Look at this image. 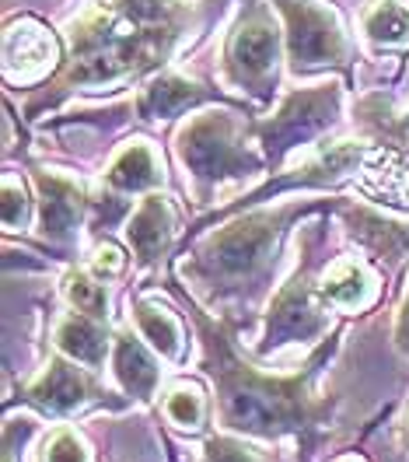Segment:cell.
<instances>
[{"instance_id":"6da1fadb","label":"cell","mask_w":409,"mask_h":462,"mask_svg":"<svg viewBox=\"0 0 409 462\" xmlns=\"http://www.w3.org/2000/svg\"><path fill=\"white\" fill-rule=\"evenodd\" d=\"M196 22L193 0H95L74 22L63 63L32 102V116L74 91L116 88L165 67Z\"/></svg>"},{"instance_id":"7a4b0ae2","label":"cell","mask_w":409,"mask_h":462,"mask_svg":"<svg viewBox=\"0 0 409 462\" xmlns=\"http://www.w3.org/2000/svg\"><path fill=\"white\" fill-rule=\"evenodd\" d=\"M189 312L196 319V329L204 340V372L214 378L221 420L234 431L256 434V438L297 434L304 445V456H312L329 420V400L315 396L312 382L329 361L332 344L315 350L304 372L297 375H263L259 368L241 361V354L234 350L232 322H210L200 309H189Z\"/></svg>"},{"instance_id":"3957f363","label":"cell","mask_w":409,"mask_h":462,"mask_svg":"<svg viewBox=\"0 0 409 462\" xmlns=\"http://www.w3.org/2000/svg\"><path fill=\"white\" fill-rule=\"evenodd\" d=\"M315 210V203H284V207H256L232 225L214 231L200 242V249L189 260V273L204 284L214 298L245 294L266 284L277 263L280 235L294 217Z\"/></svg>"},{"instance_id":"277c9868","label":"cell","mask_w":409,"mask_h":462,"mask_svg":"<svg viewBox=\"0 0 409 462\" xmlns=\"http://www.w3.org/2000/svg\"><path fill=\"white\" fill-rule=\"evenodd\" d=\"M176 151L178 162L200 186H217L263 169V158L245 141V126L234 119V113H224V109L193 116L178 130Z\"/></svg>"},{"instance_id":"5b68a950","label":"cell","mask_w":409,"mask_h":462,"mask_svg":"<svg viewBox=\"0 0 409 462\" xmlns=\"http://www.w3.org/2000/svg\"><path fill=\"white\" fill-rule=\"evenodd\" d=\"M280 46H284V32L277 29L263 4L245 7V14L238 18V25L228 32L224 42V57H221L224 78L245 95H252L256 102H269L277 91Z\"/></svg>"},{"instance_id":"8992f818","label":"cell","mask_w":409,"mask_h":462,"mask_svg":"<svg viewBox=\"0 0 409 462\" xmlns=\"http://www.w3.org/2000/svg\"><path fill=\"white\" fill-rule=\"evenodd\" d=\"M312 249H315V238L304 242V263L294 270L291 281L269 301L259 354H273V350H284L291 344H315L329 329V305L319 294V277H315L319 263H315Z\"/></svg>"},{"instance_id":"52a82bcc","label":"cell","mask_w":409,"mask_h":462,"mask_svg":"<svg viewBox=\"0 0 409 462\" xmlns=\"http://www.w3.org/2000/svg\"><path fill=\"white\" fill-rule=\"evenodd\" d=\"M284 14V42L294 74H312L322 67L350 70V42L336 11L322 0H273Z\"/></svg>"},{"instance_id":"ba28073f","label":"cell","mask_w":409,"mask_h":462,"mask_svg":"<svg viewBox=\"0 0 409 462\" xmlns=\"http://www.w3.org/2000/svg\"><path fill=\"white\" fill-rule=\"evenodd\" d=\"M336 116H340V85L304 88V91H294L269 119L256 123L252 134L263 144L266 162L277 165L287 151L325 134L336 123Z\"/></svg>"},{"instance_id":"9c48e42d","label":"cell","mask_w":409,"mask_h":462,"mask_svg":"<svg viewBox=\"0 0 409 462\" xmlns=\"http://www.w3.org/2000/svg\"><path fill=\"white\" fill-rule=\"evenodd\" d=\"M59 39L35 18H18L4 32V74L7 81H35L42 74H57Z\"/></svg>"},{"instance_id":"30bf717a","label":"cell","mask_w":409,"mask_h":462,"mask_svg":"<svg viewBox=\"0 0 409 462\" xmlns=\"http://www.w3.org/2000/svg\"><path fill=\"white\" fill-rule=\"evenodd\" d=\"M25 400L35 403L39 410H46V413H74V410L88 403H105L109 393L85 368H77V361L50 357L46 372L29 385Z\"/></svg>"},{"instance_id":"8fae6325","label":"cell","mask_w":409,"mask_h":462,"mask_svg":"<svg viewBox=\"0 0 409 462\" xmlns=\"http://www.w3.org/2000/svg\"><path fill=\"white\" fill-rule=\"evenodd\" d=\"M35 193H39V231L50 245H67L74 242V235L85 221V210L91 200L85 197V189L63 175H53L46 169H35Z\"/></svg>"},{"instance_id":"7c38bea8","label":"cell","mask_w":409,"mask_h":462,"mask_svg":"<svg viewBox=\"0 0 409 462\" xmlns=\"http://www.w3.org/2000/svg\"><path fill=\"white\" fill-rule=\"evenodd\" d=\"M172 235H176V214L172 203L161 193H147L144 200L137 203V210L126 221V242L133 249V256L141 266L158 263L168 249H172Z\"/></svg>"},{"instance_id":"4fadbf2b","label":"cell","mask_w":409,"mask_h":462,"mask_svg":"<svg viewBox=\"0 0 409 462\" xmlns=\"http://www.w3.org/2000/svg\"><path fill=\"white\" fill-rule=\"evenodd\" d=\"M221 102V91L200 81H189V78H178V74H158L150 85L141 91L137 98V116L141 119H176L193 106H204V102Z\"/></svg>"},{"instance_id":"5bb4252c","label":"cell","mask_w":409,"mask_h":462,"mask_svg":"<svg viewBox=\"0 0 409 462\" xmlns=\"http://www.w3.org/2000/svg\"><path fill=\"white\" fill-rule=\"evenodd\" d=\"M319 294L329 309H350V312H360V309H368V305L375 301L378 284H375L371 270H368L360 260L340 256V260H332L319 273Z\"/></svg>"},{"instance_id":"9a60e30c","label":"cell","mask_w":409,"mask_h":462,"mask_svg":"<svg viewBox=\"0 0 409 462\" xmlns=\"http://www.w3.org/2000/svg\"><path fill=\"white\" fill-rule=\"evenodd\" d=\"M53 340H57L63 357H70L77 365H88V368H102L105 365V354L113 346L109 329H105V319L85 316V312H74V309L59 319Z\"/></svg>"},{"instance_id":"2e32d148","label":"cell","mask_w":409,"mask_h":462,"mask_svg":"<svg viewBox=\"0 0 409 462\" xmlns=\"http://www.w3.org/2000/svg\"><path fill=\"white\" fill-rule=\"evenodd\" d=\"M347 225H350V235L385 266H395V263L406 260L409 253V231L395 221H385L381 214L368 210V207H357V210H347Z\"/></svg>"},{"instance_id":"e0dca14e","label":"cell","mask_w":409,"mask_h":462,"mask_svg":"<svg viewBox=\"0 0 409 462\" xmlns=\"http://www.w3.org/2000/svg\"><path fill=\"white\" fill-rule=\"evenodd\" d=\"M113 365H116L119 385L133 396V400H150L158 389V361L147 354V346L133 333H116L113 337Z\"/></svg>"},{"instance_id":"ac0fdd59","label":"cell","mask_w":409,"mask_h":462,"mask_svg":"<svg viewBox=\"0 0 409 462\" xmlns=\"http://www.w3.org/2000/svg\"><path fill=\"white\" fill-rule=\"evenodd\" d=\"M105 186L116 193H144V189L161 186V162H158L154 147L144 141L123 147L105 172Z\"/></svg>"},{"instance_id":"d6986e66","label":"cell","mask_w":409,"mask_h":462,"mask_svg":"<svg viewBox=\"0 0 409 462\" xmlns=\"http://www.w3.org/2000/svg\"><path fill=\"white\" fill-rule=\"evenodd\" d=\"M364 35L381 46V50H399L409 42V4L406 0H375L364 18H360Z\"/></svg>"},{"instance_id":"ffe728a7","label":"cell","mask_w":409,"mask_h":462,"mask_svg":"<svg viewBox=\"0 0 409 462\" xmlns=\"http://www.w3.org/2000/svg\"><path fill=\"white\" fill-rule=\"evenodd\" d=\"M133 319H137L141 337L150 340V346H154L161 357H168V361L182 357V326H178V319L172 316L168 309H161L158 301L137 298V301H133Z\"/></svg>"},{"instance_id":"44dd1931","label":"cell","mask_w":409,"mask_h":462,"mask_svg":"<svg viewBox=\"0 0 409 462\" xmlns=\"http://www.w3.org/2000/svg\"><path fill=\"white\" fill-rule=\"evenodd\" d=\"M63 298L74 312H85V316L105 319V309H109V298H105V288L95 273H85L81 266L67 270L63 277Z\"/></svg>"},{"instance_id":"7402d4cb","label":"cell","mask_w":409,"mask_h":462,"mask_svg":"<svg viewBox=\"0 0 409 462\" xmlns=\"http://www.w3.org/2000/svg\"><path fill=\"white\" fill-rule=\"evenodd\" d=\"M165 417L172 424H178V428H186V431L204 428V417H206L204 393L196 385H176V389H168V396H165Z\"/></svg>"},{"instance_id":"603a6c76","label":"cell","mask_w":409,"mask_h":462,"mask_svg":"<svg viewBox=\"0 0 409 462\" xmlns=\"http://www.w3.org/2000/svg\"><path fill=\"white\" fill-rule=\"evenodd\" d=\"M42 462H88V452L70 428H59V431H53V438H46Z\"/></svg>"},{"instance_id":"cb8c5ba5","label":"cell","mask_w":409,"mask_h":462,"mask_svg":"<svg viewBox=\"0 0 409 462\" xmlns=\"http://www.w3.org/2000/svg\"><path fill=\"white\" fill-rule=\"evenodd\" d=\"M25 217H29V193L18 179H4V228L18 231L25 228Z\"/></svg>"},{"instance_id":"d4e9b609","label":"cell","mask_w":409,"mask_h":462,"mask_svg":"<svg viewBox=\"0 0 409 462\" xmlns=\"http://www.w3.org/2000/svg\"><path fill=\"white\" fill-rule=\"evenodd\" d=\"M204 462H263L252 448H245L234 438H206Z\"/></svg>"},{"instance_id":"484cf974","label":"cell","mask_w":409,"mask_h":462,"mask_svg":"<svg viewBox=\"0 0 409 462\" xmlns=\"http://www.w3.org/2000/svg\"><path fill=\"white\" fill-rule=\"evenodd\" d=\"M123 266H126V253L119 249L116 242H98V249H95V256H91V273L98 277V281H116L119 273H123Z\"/></svg>"},{"instance_id":"4316f807","label":"cell","mask_w":409,"mask_h":462,"mask_svg":"<svg viewBox=\"0 0 409 462\" xmlns=\"http://www.w3.org/2000/svg\"><path fill=\"white\" fill-rule=\"evenodd\" d=\"M395 344L403 354H409V291H406V301L399 309V319H395Z\"/></svg>"},{"instance_id":"83f0119b","label":"cell","mask_w":409,"mask_h":462,"mask_svg":"<svg viewBox=\"0 0 409 462\" xmlns=\"http://www.w3.org/2000/svg\"><path fill=\"white\" fill-rule=\"evenodd\" d=\"M381 134L388 130V134H409V113L403 116V119H395V123H378Z\"/></svg>"},{"instance_id":"f1b7e54d","label":"cell","mask_w":409,"mask_h":462,"mask_svg":"<svg viewBox=\"0 0 409 462\" xmlns=\"http://www.w3.org/2000/svg\"><path fill=\"white\" fill-rule=\"evenodd\" d=\"M340 462H360V459H340Z\"/></svg>"}]
</instances>
